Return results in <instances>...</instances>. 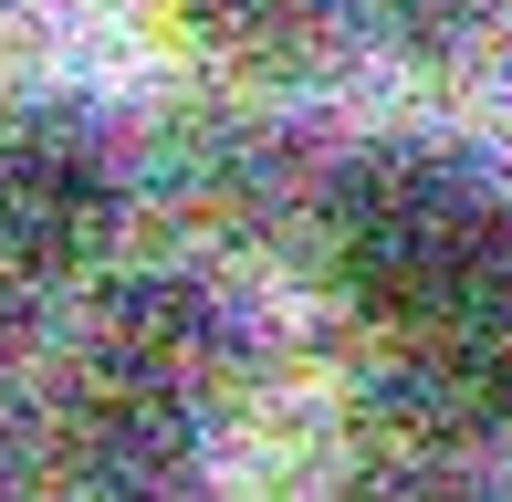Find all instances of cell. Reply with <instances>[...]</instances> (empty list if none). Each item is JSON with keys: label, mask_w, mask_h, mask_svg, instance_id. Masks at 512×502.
I'll use <instances>...</instances> for the list:
<instances>
[{"label": "cell", "mask_w": 512, "mask_h": 502, "mask_svg": "<svg viewBox=\"0 0 512 502\" xmlns=\"http://www.w3.org/2000/svg\"><path fill=\"white\" fill-rule=\"evenodd\" d=\"M126 231V157L84 105H0V283H74Z\"/></svg>", "instance_id": "2"}, {"label": "cell", "mask_w": 512, "mask_h": 502, "mask_svg": "<svg viewBox=\"0 0 512 502\" xmlns=\"http://www.w3.org/2000/svg\"><path fill=\"white\" fill-rule=\"evenodd\" d=\"M314 272L387 346H429L512 293V189L450 136H366L314 189Z\"/></svg>", "instance_id": "1"}, {"label": "cell", "mask_w": 512, "mask_h": 502, "mask_svg": "<svg viewBox=\"0 0 512 502\" xmlns=\"http://www.w3.org/2000/svg\"><path fill=\"white\" fill-rule=\"evenodd\" d=\"M63 461L105 492H157V482H189L199 471V387L136 367V356L95 346L63 398Z\"/></svg>", "instance_id": "3"}, {"label": "cell", "mask_w": 512, "mask_h": 502, "mask_svg": "<svg viewBox=\"0 0 512 502\" xmlns=\"http://www.w3.org/2000/svg\"><path fill=\"white\" fill-rule=\"evenodd\" d=\"M11 356H21V325H11V293H0V387H11Z\"/></svg>", "instance_id": "6"}, {"label": "cell", "mask_w": 512, "mask_h": 502, "mask_svg": "<svg viewBox=\"0 0 512 502\" xmlns=\"http://www.w3.org/2000/svg\"><path fill=\"white\" fill-rule=\"evenodd\" d=\"M366 21L429 63H471L492 42H512V0H366Z\"/></svg>", "instance_id": "5"}, {"label": "cell", "mask_w": 512, "mask_h": 502, "mask_svg": "<svg viewBox=\"0 0 512 502\" xmlns=\"http://www.w3.org/2000/svg\"><path fill=\"white\" fill-rule=\"evenodd\" d=\"M168 21L209 74L262 84V95H304L377 32L366 0H168Z\"/></svg>", "instance_id": "4"}]
</instances>
